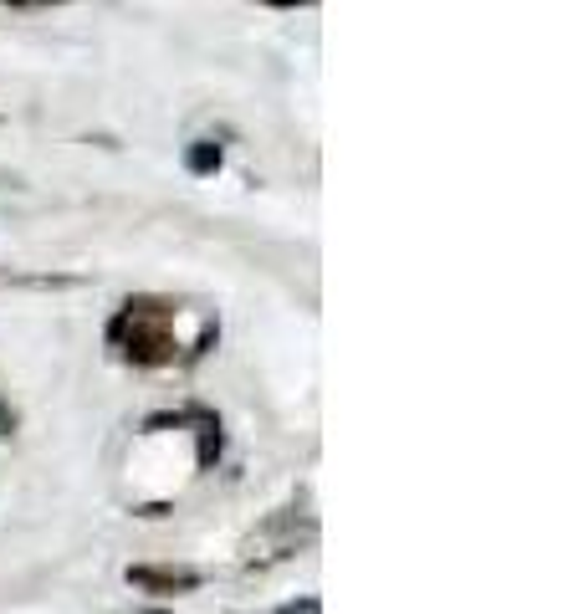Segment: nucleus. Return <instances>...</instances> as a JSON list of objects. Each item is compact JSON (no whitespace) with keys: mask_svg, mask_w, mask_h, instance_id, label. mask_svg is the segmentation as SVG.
Wrapping results in <instances>:
<instances>
[{"mask_svg":"<svg viewBox=\"0 0 583 614\" xmlns=\"http://www.w3.org/2000/svg\"><path fill=\"white\" fill-rule=\"evenodd\" d=\"M169 354V333L159 328V323H144V328H133V338H128V359H139V364H154V359H164Z\"/></svg>","mask_w":583,"mask_h":614,"instance_id":"f257e3e1","label":"nucleus"},{"mask_svg":"<svg viewBox=\"0 0 583 614\" xmlns=\"http://www.w3.org/2000/svg\"><path fill=\"white\" fill-rule=\"evenodd\" d=\"M128 579L144 589H195L200 584V574H169V568H128Z\"/></svg>","mask_w":583,"mask_h":614,"instance_id":"f03ea898","label":"nucleus"},{"mask_svg":"<svg viewBox=\"0 0 583 614\" xmlns=\"http://www.w3.org/2000/svg\"><path fill=\"white\" fill-rule=\"evenodd\" d=\"M190 169H195V174H210V169H220V149H215V144H200V149H190Z\"/></svg>","mask_w":583,"mask_h":614,"instance_id":"7ed1b4c3","label":"nucleus"}]
</instances>
